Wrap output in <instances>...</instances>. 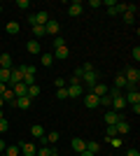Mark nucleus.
<instances>
[{"instance_id": "f257e3e1", "label": "nucleus", "mask_w": 140, "mask_h": 156, "mask_svg": "<svg viewBox=\"0 0 140 156\" xmlns=\"http://www.w3.org/2000/svg\"><path fill=\"white\" fill-rule=\"evenodd\" d=\"M98 79H100V72H98V70H89V72H84V75H82L80 82H84L89 89H93V86L98 84Z\"/></svg>"}, {"instance_id": "f03ea898", "label": "nucleus", "mask_w": 140, "mask_h": 156, "mask_svg": "<svg viewBox=\"0 0 140 156\" xmlns=\"http://www.w3.org/2000/svg\"><path fill=\"white\" fill-rule=\"evenodd\" d=\"M59 30H61V23H59V21L49 19V21L45 23V33H47V35H54V37H59Z\"/></svg>"}, {"instance_id": "7ed1b4c3", "label": "nucleus", "mask_w": 140, "mask_h": 156, "mask_svg": "<svg viewBox=\"0 0 140 156\" xmlns=\"http://www.w3.org/2000/svg\"><path fill=\"white\" fill-rule=\"evenodd\" d=\"M54 58H59V61H66L68 56H70V49H68L66 44H61V47H54V54H52Z\"/></svg>"}, {"instance_id": "20e7f679", "label": "nucleus", "mask_w": 140, "mask_h": 156, "mask_svg": "<svg viewBox=\"0 0 140 156\" xmlns=\"http://www.w3.org/2000/svg\"><path fill=\"white\" fill-rule=\"evenodd\" d=\"M19 151L23 156H35V151H38V149H35L33 142H19Z\"/></svg>"}, {"instance_id": "39448f33", "label": "nucleus", "mask_w": 140, "mask_h": 156, "mask_svg": "<svg viewBox=\"0 0 140 156\" xmlns=\"http://www.w3.org/2000/svg\"><path fill=\"white\" fill-rule=\"evenodd\" d=\"M114 128H117V135H128V130H131V124H128L126 119H119V121L114 124Z\"/></svg>"}, {"instance_id": "423d86ee", "label": "nucleus", "mask_w": 140, "mask_h": 156, "mask_svg": "<svg viewBox=\"0 0 140 156\" xmlns=\"http://www.w3.org/2000/svg\"><path fill=\"white\" fill-rule=\"evenodd\" d=\"M124 12H126V2H114L112 7H107L110 16H117V14H124Z\"/></svg>"}, {"instance_id": "0eeeda50", "label": "nucleus", "mask_w": 140, "mask_h": 156, "mask_svg": "<svg viewBox=\"0 0 140 156\" xmlns=\"http://www.w3.org/2000/svg\"><path fill=\"white\" fill-rule=\"evenodd\" d=\"M82 9H84V5H82L80 0H75V2H70V5H68V14H70V16H80Z\"/></svg>"}, {"instance_id": "6e6552de", "label": "nucleus", "mask_w": 140, "mask_h": 156, "mask_svg": "<svg viewBox=\"0 0 140 156\" xmlns=\"http://www.w3.org/2000/svg\"><path fill=\"white\" fill-rule=\"evenodd\" d=\"M103 119H105V124H107V126H114L119 119H124V117H121L119 112H112V110H110V112H105V117H103Z\"/></svg>"}, {"instance_id": "1a4fd4ad", "label": "nucleus", "mask_w": 140, "mask_h": 156, "mask_svg": "<svg viewBox=\"0 0 140 156\" xmlns=\"http://www.w3.org/2000/svg\"><path fill=\"white\" fill-rule=\"evenodd\" d=\"M0 68H2V70H12V68H14L9 54H0Z\"/></svg>"}, {"instance_id": "9d476101", "label": "nucleus", "mask_w": 140, "mask_h": 156, "mask_svg": "<svg viewBox=\"0 0 140 156\" xmlns=\"http://www.w3.org/2000/svg\"><path fill=\"white\" fill-rule=\"evenodd\" d=\"M26 49H28V54H40L42 51L40 40H28V42H26Z\"/></svg>"}, {"instance_id": "9b49d317", "label": "nucleus", "mask_w": 140, "mask_h": 156, "mask_svg": "<svg viewBox=\"0 0 140 156\" xmlns=\"http://www.w3.org/2000/svg\"><path fill=\"white\" fill-rule=\"evenodd\" d=\"M107 91H110V89H107L105 84H100V82H98V84H96V86L91 89V93H93L96 98H103V96H107Z\"/></svg>"}, {"instance_id": "f8f14e48", "label": "nucleus", "mask_w": 140, "mask_h": 156, "mask_svg": "<svg viewBox=\"0 0 140 156\" xmlns=\"http://www.w3.org/2000/svg\"><path fill=\"white\" fill-rule=\"evenodd\" d=\"M31 103H33V100H31L28 96H21V98H16L14 107H19V110H28V107H31Z\"/></svg>"}, {"instance_id": "ddd939ff", "label": "nucleus", "mask_w": 140, "mask_h": 156, "mask_svg": "<svg viewBox=\"0 0 140 156\" xmlns=\"http://www.w3.org/2000/svg\"><path fill=\"white\" fill-rule=\"evenodd\" d=\"M70 144H73V149L77 151V154H80V151H84V149H87V142H84L82 137H73V142H70Z\"/></svg>"}, {"instance_id": "4468645a", "label": "nucleus", "mask_w": 140, "mask_h": 156, "mask_svg": "<svg viewBox=\"0 0 140 156\" xmlns=\"http://www.w3.org/2000/svg\"><path fill=\"white\" fill-rule=\"evenodd\" d=\"M12 91H14V96H16V98H21V96H26L28 86L23 84V82H19V84H14V86H12Z\"/></svg>"}, {"instance_id": "2eb2a0df", "label": "nucleus", "mask_w": 140, "mask_h": 156, "mask_svg": "<svg viewBox=\"0 0 140 156\" xmlns=\"http://www.w3.org/2000/svg\"><path fill=\"white\" fill-rule=\"evenodd\" d=\"M84 105H87L89 110H93V107H98V98L93 96V93H87L84 96Z\"/></svg>"}, {"instance_id": "dca6fc26", "label": "nucleus", "mask_w": 140, "mask_h": 156, "mask_svg": "<svg viewBox=\"0 0 140 156\" xmlns=\"http://www.w3.org/2000/svg\"><path fill=\"white\" fill-rule=\"evenodd\" d=\"M124 100H126V103H131V105H138V103H140V93H138V91H128L126 96H124Z\"/></svg>"}, {"instance_id": "f3484780", "label": "nucleus", "mask_w": 140, "mask_h": 156, "mask_svg": "<svg viewBox=\"0 0 140 156\" xmlns=\"http://www.w3.org/2000/svg\"><path fill=\"white\" fill-rule=\"evenodd\" d=\"M49 19H52V16H49V14H47L45 9L35 14V23H38V26H45V23H47V21H49Z\"/></svg>"}, {"instance_id": "a211bd4d", "label": "nucleus", "mask_w": 140, "mask_h": 156, "mask_svg": "<svg viewBox=\"0 0 140 156\" xmlns=\"http://www.w3.org/2000/svg\"><path fill=\"white\" fill-rule=\"evenodd\" d=\"M16 70H19L21 77H23V75H35V72H38V68H35V65H19Z\"/></svg>"}, {"instance_id": "6ab92c4d", "label": "nucleus", "mask_w": 140, "mask_h": 156, "mask_svg": "<svg viewBox=\"0 0 140 156\" xmlns=\"http://www.w3.org/2000/svg\"><path fill=\"white\" fill-rule=\"evenodd\" d=\"M5 30H7V35H16V33L21 30V26L16 23V21H9V23L5 26Z\"/></svg>"}, {"instance_id": "aec40b11", "label": "nucleus", "mask_w": 140, "mask_h": 156, "mask_svg": "<svg viewBox=\"0 0 140 156\" xmlns=\"http://www.w3.org/2000/svg\"><path fill=\"white\" fill-rule=\"evenodd\" d=\"M2 100H5V103H9V105H14V103H16V96H14V91H12V89H7V91L2 93Z\"/></svg>"}, {"instance_id": "412c9836", "label": "nucleus", "mask_w": 140, "mask_h": 156, "mask_svg": "<svg viewBox=\"0 0 140 156\" xmlns=\"http://www.w3.org/2000/svg\"><path fill=\"white\" fill-rule=\"evenodd\" d=\"M52 154H54V149L49 147V144H42L40 149L35 151V156H52Z\"/></svg>"}, {"instance_id": "4be33fe9", "label": "nucleus", "mask_w": 140, "mask_h": 156, "mask_svg": "<svg viewBox=\"0 0 140 156\" xmlns=\"http://www.w3.org/2000/svg\"><path fill=\"white\" fill-rule=\"evenodd\" d=\"M26 96L31 98V100H33V98H38V96H40V86H38V84H33V86H28V91H26Z\"/></svg>"}, {"instance_id": "5701e85b", "label": "nucleus", "mask_w": 140, "mask_h": 156, "mask_svg": "<svg viewBox=\"0 0 140 156\" xmlns=\"http://www.w3.org/2000/svg\"><path fill=\"white\" fill-rule=\"evenodd\" d=\"M47 33H45V26H33V40H40L45 37Z\"/></svg>"}, {"instance_id": "b1692460", "label": "nucleus", "mask_w": 140, "mask_h": 156, "mask_svg": "<svg viewBox=\"0 0 140 156\" xmlns=\"http://www.w3.org/2000/svg\"><path fill=\"white\" fill-rule=\"evenodd\" d=\"M21 151H19V144H12V147H7L5 149V156H19Z\"/></svg>"}, {"instance_id": "393cba45", "label": "nucleus", "mask_w": 140, "mask_h": 156, "mask_svg": "<svg viewBox=\"0 0 140 156\" xmlns=\"http://www.w3.org/2000/svg\"><path fill=\"white\" fill-rule=\"evenodd\" d=\"M126 86V79H124V75H117L114 77V89H124Z\"/></svg>"}, {"instance_id": "a878e982", "label": "nucleus", "mask_w": 140, "mask_h": 156, "mask_svg": "<svg viewBox=\"0 0 140 156\" xmlns=\"http://www.w3.org/2000/svg\"><path fill=\"white\" fill-rule=\"evenodd\" d=\"M26 86H33V84H38V79H35V75H23V79H21Z\"/></svg>"}, {"instance_id": "bb28decb", "label": "nucleus", "mask_w": 140, "mask_h": 156, "mask_svg": "<svg viewBox=\"0 0 140 156\" xmlns=\"http://www.w3.org/2000/svg\"><path fill=\"white\" fill-rule=\"evenodd\" d=\"M42 65H45V68L54 65V56H52V54H42Z\"/></svg>"}, {"instance_id": "cd10ccee", "label": "nucleus", "mask_w": 140, "mask_h": 156, "mask_svg": "<svg viewBox=\"0 0 140 156\" xmlns=\"http://www.w3.org/2000/svg\"><path fill=\"white\" fill-rule=\"evenodd\" d=\"M100 149V144L96 142V140H91V142H87V151H91V154H96V151Z\"/></svg>"}, {"instance_id": "c85d7f7f", "label": "nucleus", "mask_w": 140, "mask_h": 156, "mask_svg": "<svg viewBox=\"0 0 140 156\" xmlns=\"http://www.w3.org/2000/svg\"><path fill=\"white\" fill-rule=\"evenodd\" d=\"M47 142H59V140H61V135H59V133H56V130H52V133H47Z\"/></svg>"}, {"instance_id": "c756f323", "label": "nucleus", "mask_w": 140, "mask_h": 156, "mask_svg": "<svg viewBox=\"0 0 140 156\" xmlns=\"http://www.w3.org/2000/svg\"><path fill=\"white\" fill-rule=\"evenodd\" d=\"M121 19H124V23H128V26H131V23L135 21V14H131V12H124V14H121Z\"/></svg>"}, {"instance_id": "7c9ffc66", "label": "nucleus", "mask_w": 140, "mask_h": 156, "mask_svg": "<svg viewBox=\"0 0 140 156\" xmlns=\"http://www.w3.org/2000/svg\"><path fill=\"white\" fill-rule=\"evenodd\" d=\"M56 98H59V100H68V89H66V86L56 91Z\"/></svg>"}, {"instance_id": "2f4dec72", "label": "nucleus", "mask_w": 140, "mask_h": 156, "mask_svg": "<svg viewBox=\"0 0 140 156\" xmlns=\"http://www.w3.org/2000/svg\"><path fill=\"white\" fill-rule=\"evenodd\" d=\"M0 82H2V84L9 82V70H2V68H0Z\"/></svg>"}, {"instance_id": "473e14b6", "label": "nucleus", "mask_w": 140, "mask_h": 156, "mask_svg": "<svg viewBox=\"0 0 140 156\" xmlns=\"http://www.w3.org/2000/svg\"><path fill=\"white\" fill-rule=\"evenodd\" d=\"M54 84H56V89H63V86L68 84V79H63V77H56V79H54Z\"/></svg>"}, {"instance_id": "72a5a7b5", "label": "nucleus", "mask_w": 140, "mask_h": 156, "mask_svg": "<svg viewBox=\"0 0 140 156\" xmlns=\"http://www.w3.org/2000/svg\"><path fill=\"white\" fill-rule=\"evenodd\" d=\"M105 135L107 137H117V128H114V126H107V128H105Z\"/></svg>"}, {"instance_id": "f704fd0d", "label": "nucleus", "mask_w": 140, "mask_h": 156, "mask_svg": "<svg viewBox=\"0 0 140 156\" xmlns=\"http://www.w3.org/2000/svg\"><path fill=\"white\" fill-rule=\"evenodd\" d=\"M107 140H110V144H112V147H117V149L121 147V137H107Z\"/></svg>"}, {"instance_id": "c9c22d12", "label": "nucleus", "mask_w": 140, "mask_h": 156, "mask_svg": "<svg viewBox=\"0 0 140 156\" xmlns=\"http://www.w3.org/2000/svg\"><path fill=\"white\" fill-rule=\"evenodd\" d=\"M7 128H9V121H7V119L2 117V119H0V133H5Z\"/></svg>"}, {"instance_id": "e433bc0d", "label": "nucleus", "mask_w": 140, "mask_h": 156, "mask_svg": "<svg viewBox=\"0 0 140 156\" xmlns=\"http://www.w3.org/2000/svg\"><path fill=\"white\" fill-rule=\"evenodd\" d=\"M16 7H19V9H28L31 2H28V0H16Z\"/></svg>"}, {"instance_id": "4c0bfd02", "label": "nucleus", "mask_w": 140, "mask_h": 156, "mask_svg": "<svg viewBox=\"0 0 140 156\" xmlns=\"http://www.w3.org/2000/svg\"><path fill=\"white\" fill-rule=\"evenodd\" d=\"M98 105H112V98H110V96H103V98H98Z\"/></svg>"}, {"instance_id": "58836bf2", "label": "nucleus", "mask_w": 140, "mask_h": 156, "mask_svg": "<svg viewBox=\"0 0 140 156\" xmlns=\"http://www.w3.org/2000/svg\"><path fill=\"white\" fill-rule=\"evenodd\" d=\"M133 58H135V61H140V47H138V44L133 47Z\"/></svg>"}, {"instance_id": "ea45409f", "label": "nucleus", "mask_w": 140, "mask_h": 156, "mask_svg": "<svg viewBox=\"0 0 140 156\" xmlns=\"http://www.w3.org/2000/svg\"><path fill=\"white\" fill-rule=\"evenodd\" d=\"M61 44H66V40L63 37H54V47H61Z\"/></svg>"}, {"instance_id": "a19ab883", "label": "nucleus", "mask_w": 140, "mask_h": 156, "mask_svg": "<svg viewBox=\"0 0 140 156\" xmlns=\"http://www.w3.org/2000/svg\"><path fill=\"white\" fill-rule=\"evenodd\" d=\"M82 70L89 72V70H96V68H93V63H84V65H82Z\"/></svg>"}, {"instance_id": "79ce46f5", "label": "nucleus", "mask_w": 140, "mask_h": 156, "mask_svg": "<svg viewBox=\"0 0 140 156\" xmlns=\"http://www.w3.org/2000/svg\"><path fill=\"white\" fill-rule=\"evenodd\" d=\"M126 156H140V151H138V149H128Z\"/></svg>"}, {"instance_id": "37998d69", "label": "nucleus", "mask_w": 140, "mask_h": 156, "mask_svg": "<svg viewBox=\"0 0 140 156\" xmlns=\"http://www.w3.org/2000/svg\"><path fill=\"white\" fill-rule=\"evenodd\" d=\"M5 91H7V84H2V82H0V96H2Z\"/></svg>"}, {"instance_id": "c03bdc74", "label": "nucleus", "mask_w": 140, "mask_h": 156, "mask_svg": "<svg viewBox=\"0 0 140 156\" xmlns=\"http://www.w3.org/2000/svg\"><path fill=\"white\" fill-rule=\"evenodd\" d=\"M80 156H96V154H91V151H87V149H84V151H80Z\"/></svg>"}, {"instance_id": "a18cd8bd", "label": "nucleus", "mask_w": 140, "mask_h": 156, "mask_svg": "<svg viewBox=\"0 0 140 156\" xmlns=\"http://www.w3.org/2000/svg\"><path fill=\"white\" fill-rule=\"evenodd\" d=\"M5 151V142H2V137H0V154Z\"/></svg>"}, {"instance_id": "49530a36", "label": "nucleus", "mask_w": 140, "mask_h": 156, "mask_svg": "<svg viewBox=\"0 0 140 156\" xmlns=\"http://www.w3.org/2000/svg\"><path fill=\"white\" fill-rule=\"evenodd\" d=\"M2 105H5V100H2V96H0V107H2Z\"/></svg>"}, {"instance_id": "de8ad7c7", "label": "nucleus", "mask_w": 140, "mask_h": 156, "mask_svg": "<svg viewBox=\"0 0 140 156\" xmlns=\"http://www.w3.org/2000/svg\"><path fill=\"white\" fill-rule=\"evenodd\" d=\"M52 156H61V154H56V151H54V154H52Z\"/></svg>"}, {"instance_id": "09e8293b", "label": "nucleus", "mask_w": 140, "mask_h": 156, "mask_svg": "<svg viewBox=\"0 0 140 156\" xmlns=\"http://www.w3.org/2000/svg\"><path fill=\"white\" fill-rule=\"evenodd\" d=\"M0 12H2V5H0Z\"/></svg>"}, {"instance_id": "8fccbe9b", "label": "nucleus", "mask_w": 140, "mask_h": 156, "mask_svg": "<svg viewBox=\"0 0 140 156\" xmlns=\"http://www.w3.org/2000/svg\"><path fill=\"white\" fill-rule=\"evenodd\" d=\"M0 156H5V151H2V154H0Z\"/></svg>"}]
</instances>
